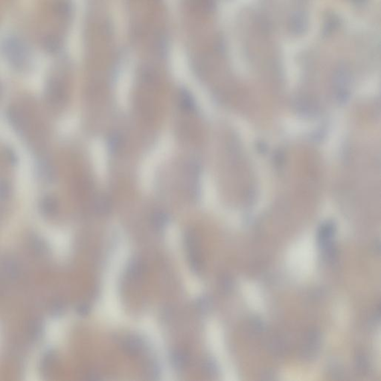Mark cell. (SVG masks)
Wrapping results in <instances>:
<instances>
[{"instance_id":"cell-1","label":"cell","mask_w":381,"mask_h":381,"mask_svg":"<svg viewBox=\"0 0 381 381\" xmlns=\"http://www.w3.org/2000/svg\"><path fill=\"white\" fill-rule=\"evenodd\" d=\"M173 138L164 135L142 160L139 170V182L144 192H149L153 188L157 166L170 157L173 152Z\"/></svg>"},{"instance_id":"cell-2","label":"cell","mask_w":381,"mask_h":381,"mask_svg":"<svg viewBox=\"0 0 381 381\" xmlns=\"http://www.w3.org/2000/svg\"><path fill=\"white\" fill-rule=\"evenodd\" d=\"M91 158L96 176L104 181L108 176V156L106 145L100 139H96L91 145Z\"/></svg>"},{"instance_id":"cell-3","label":"cell","mask_w":381,"mask_h":381,"mask_svg":"<svg viewBox=\"0 0 381 381\" xmlns=\"http://www.w3.org/2000/svg\"><path fill=\"white\" fill-rule=\"evenodd\" d=\"M5 54L8 60L17 67H23L29 60V52L23 41L11 39L5 42Z\"/></svg>"},{"instance_id":"cell-4","label":"cell","mask_w":381,"mask_h":381,"mask_svg":"<svg viewBox=\"0 0 381 381\" xmlns=\"http://www.w3.org/2000/svg\"><path fill=\"white\" fill-rule=\"evenodd\" d=\"M8 118L12 127L19 133H24L28 130L29 118L20 108L11 107L8 111Z\"/></svg>"},{"instance_id":"cell-5","label":"cell","mask_w":381,"mask_h":381,"mask_svg":"<svg viewBox=\"0 0 381 381\" xmlns=\"http://www.w3.org/2000/svg\"><path fill=\"white\" fill-rule=\"evenodd\" d=\"M41 207H42L43 210L44 212L51 214V213L54 212V210L57 207V203H56L55 199L53 198V196L47 195L43 199L42 203H41Z\"/></svg>"},{"instance_id":"cell-6","label":"cell","mask_w":381,"mask_h":381,"mask_svg":"<svg viewBox=\"0 0 381 381\" xmlns=\"http://www.w3.org/2000/svg\"><path fill=\"white\" fill-rule=\"evenodd\" d=\"M290 26H291L292 30L296 32H303L304 29H305L306 23H305V19L303 17H300V16H296V17H293V21L291 20Z\"/></svg>"},{"instance_id":"cell-7","label":"cell","mask_w":381,"mask_h":381,"mask_svg":"<svg viewBox=\"0 0 381 381\" xmlns=\"http://www.w3.org/2000/svg\"><path fill=\"white\" fill-rule=\"evenodd\" d=\"M353 2H357V3H362L364 0H352Z\"/></svg>"}]
</instances>
